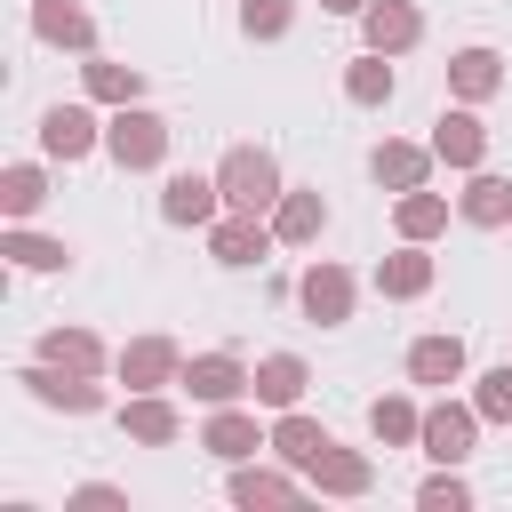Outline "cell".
Segmentation results:
<instances>
[{"label":"cell","mask_w":512,"mask_h":512,"mask_svg":"<svg viewBox=\"0 0 512 512\" xmlns=\"http://www.w3.org/2000/svg\"><path fill=\"white\" fill-rule=\"evenodd\" d=\"M216 184H224V208H248V216H264V208H280V160L264 152V144H232L224 160H216Z\"/></svg>","instance_id":"6da1fadb"},{"label":"cell","mask_w":512,"mask_h":512,"mask_svg":"<svg viewBox=\"0 0 512 512\" xmlns=\"http://www.w3.org/2000/svg\"><path fill=\"white\" fill-rule=\"evenodd\" d=\"M104 152H112L120 168H160V160H168V120L144 112V104H120V112L104 120Z\"/></svg>","instance_id":"7a4b0ae2"},{"label":"cell","mask_w":512,"mask_h":512,"mask_svg":"<svg viewBox=\"0 0 512 512\" xmlns=\"http://www.w3.org/2000/svg\"><path fill=\"white\" fill-rule=\"evenodd\" d=\"M16 384H24L40 408H64V416H96V408H104V392H96L88 376L56 368V360H32V368H16Z\"/></svg>","instance_id":"3957f363"},{"label":"cell","mask_w":512,"mask_h":512,"mask_svg":"<svg viewBox=\"0 0 512 512\" xmlns=\"http://www.w3.org/2000/svg\"><path fill=\"white\" fill-rule=\"evenodd\" d=\"M96 144H104V128H96L88 104H48V112H40V152H48V160H88Z\"/></svg>","instance_id":"277c9868"},{"label":"cell","mask_w":512,"mask_h":512,"mask_svg":"<svg viewBox=\"0 0 512 512\" xmlns=\"http://www.w3.org/2000/svg\"><path fill=\"white\" fill-rule=\"evenodd\" d=\"M248 376H256V368H240L232 352H200V360H184V376H176V384H184L200 408H232V400L248 392Z\"/></svg>","instance_id":"5b68a950"},{"label":"cell","mask_w":512,"mask_h":512,"mask_svg":"<svg viewBox=\"0 0 512 512\" xmlns=\"http://www.w3.org/2000/svg\"><path fill=\"white\" fill-rule=\"evenodd\" d=\"M472 432H480V408H456V400H440V408H424V432H416V448H424L432 464H464V456H472Z\"/></svg>","instance_id":"8992f818"},{"label":"cell","mask_w":512,"mask_h":512,"mask_svg":"<svg viewBox=\"0 0 512 512\" xmlns=\"http://www.w3.org/2000/svg\"><path fill=\"white\" fill-rule=\"evenodd\" d=\"M272 240H280V232H272L264 216H248V208H232V216H216V232H208V248H216V264H232V272H240V264H264V256H272Z\"/></svg>","instance_id":"52a82bcc"},{"label":"cell","mask_w":512,"mask_h":512,"mask_svg":"<svg viewBox=\"0 0 512 512\" xmlns=\"http://www.w3.org/2000/svg\"><path fill=\"white\" fill-rule=\"evenodd\" d=\"M296 304H304L320 328H344V320H352V272H344V264H312V272L296 280Z\"/></svg>","instance_id":"ba28073f"},{"label":"cell","mask_w":512,"mask_h":512,"mask_svg":"<svg viewBox=\"0 0 512 512\" xmlns=\"http://www.w3.org/2000/svg\"><path fill=\"white\" fill-rule=\"evenodd\" d=\"M216 208H224V184L216 176H168V192H160V216L168 224H216Z\"/></svg>","instance_id":"9c48e42d"},{"label":"cell","mask_w":512,"mask_h":512,"mask_svg":"<svg viewBox=\"0 0 512 512\" xmlns=\"http://www.w3.org/2000/svg\"><path fill=\"white\" fill-rule=\"evenodd\" d=\"M120 376H128V392H160V384H176V376H184V360H176V344H168V336H136V344L120 352Z\"/></svg>","instance_id":"30bf717a"},{"label":"cell","mask_w":512,"mask_h":512,"mask_svg":"<svg viewBox=\"0 0 512 512\" xmlns=\"http://www.w3.org/2000/svg\"><path fill=\"white\" fill-rule=\"evenodd\" d=\"M360 16H368V48H376V56H400V48L424 40V16H416L408 0H368Z\"/></svg>","instance_id":"8fae6325"},{"label":"cell","mask_w":512,"mask_h":512,"mask_svg":"<svg viewBox=\"0 0 512 512\" xmlns=\"http://www.w3.org/2000/svg\"><path fill=\"white\" fill-rule=\"evenodd\" d=\"M456 376H464V336H416V344H408V384L448 392Z\"/></svg>","instance_id":"7c38bea8"},{"label":"cell","mask_w":512,"mask_h":512,"mask_svg":"<svg viewBox=\"0 0 512 512\" xmlns=\"http://www.w3.org/2000/svg\"><path fill=\"white\" fill-rule=\"evenodd\" d=\"M304 384H312V368H304L296 352H272V360H256L248 400H264V408H296V400H304Z\"/></svg>","instance_id":"4fadbf2b"},{"label":"cell","mask_w":512,"mask_h":512,"mask_svg":"<svg viewBox=\"0 0 512 512\" xmlns=\"http://www.w3.org/2000/svg\"><path fill=\"white\" fill-rule=\"evenodd\" d=\"M200 448H208V456H224V464H248V456H256V448H272V440L256 432V416H248V408H216V416H208V432H200Z\"/></svg>","instance_id":"5bb4252c"},{"label":"cell","mask_w":512,"mask_h":512,"mask_svg":"<svg viewBox=\"0 0 512 512\" xmlns=\"http://www.w3.org/2000/svg\"><path fill=\"white\" fill-rule=\"evenodd\" d=\"M272 448H280V464L288 472H312L336 440H328V424H312V416H296V408H280V424H272Z\"/></svg>","instance_id":"9a60e30c"},{"label":"cell","mask_w":512,"mask_h":512,"mask_svg":"<svg viewBox=\"0 0 512 512\" xmlns=\"http://www.w3.org/2000/svg\"><path fill=\"white\" fill-rule=\"evenodd\" d=\"M480 152H488V128H480L472 112H440V120H432V160H448V168H480Z\"/></svg>","instance_id":"2e32d148"},{"label":"cell","mask_w":512,"mask_h":512,"mask_svg":"<svg viewBox=\"0 0 512 512\" xmlns=\"http://www.w3.org/2000/svg\"><path fill=\"white\" fill-rule=\"evenodd\" d=\"M448 88H456L464 104L496 96V88H504V56H496V48H456V56H448Z\"/></svg>","instance_id":"e0dca14e"},{"label":"cell","mask_w":512,"mask_h":512,"mask_svg":"<svg viewBox=\"0 0 512 512\" xmlns=\"http://www.w3.org/2000/svg\"><path fill=\"white\" fill-rule=\"evenodd\" d=\"M120 432H128V440H144V448H168V440L184 432V416H176L160 392H136V400L120 408Z\"/></svg>","instance_id":"ac0fdd59"},{"label":"cell","mask_w":512,"mask_h":512,"mask_svg":"<svg viewBox=\"0 0 512 512\" xmlns=\"http://www.w3.org/2000/svg\"><path fill=\"white\" fill-rule=\"evenodd\" d=\"M312 488H320V496H368V488H376V464H368L360 448H328V456L312 464Z\"/></svg>","instance_id":"d6986e66"},{"label":"cell","mask_w":512,"mask_h":512,"mask_svg":"<svg viewBox=\"0 0 512 512\" xmlns=\"http://www.w3.org/2000/svg\"><path fill=\"white\" fill-rule=\"evenodd\" d=\"M32 32H40L48 48H96L88 8H72V0H32Z\"/></svg>","instance_id":"ffe728a7"},{"label":"cell","mask_w":512,"mask_h":512,"mask_svg":"<svg viewBox=\"0 0 512 512\" xmlns=\"http://www.w3.org/2000/svg\"><path fill=\"white\" fill-rule=\"evenodd\" d=\"M320 224H328V200H320V192H280L272 232H280L288 248H312V240H320Z\"/></svg>","instance_id":"44dd1931"},{"label":"cell","mask_w":512,"mask_h":512,"mask_svg":"<svg viewBox=\"0 0 512 512\" xmlns=\"http://www.w3.org/2000/svg\"><path fill=\"white\" fill-rule=\"evenodd\" d=\"M464 224H480V232H496V224H512V184L504 176H488V168H472V184H464Z\"/></svg>","instance_id":"7402d4cb"},{"label":"cell","mask_w":512,"mask_h":512,"mask_svg":"<svg viewBox=\"0 0 512 512\" xmlns=\"http://www.w3.org/2000/svg\"><path fill=\"white\" fill-rule=\"evenodd\" d=\"M40 360H56V368H72V376H96V368H104V344H96L88 328H48V336H40Z\"/></svg>","instance_id":"603a6c76"},{"label":"cell","mask_w":512,"mask_h":512,"mask_svg":"<svg viewBox=\"0 0 512 512\" xmlns=\"http://www.w3.org/2000/svg\"><path fill=\"white\" fill-rule=\"evenodd\" d=\"M376 288H384V296H424V288H432V256L408 240L400 256H384V264H376Z\"/></svg>","instance_id":"cb8c5ba5"},{"label":"cell","mask_w":512,"mask_h":512,"mask_svg":"<svg viewBox=\"0 0 512 512\" xmlns=\"http://www.w3.org/2000/svg\"><path fill=\"white\" fill-rule=\"evenodd\" d=\"M344 96H352V104H368V112H376V104H392V56H376V48H368V56H352Z\"/></svg>","instance_id":"d4e9b609"},{"label":"cell","mask_w":512,"mask_h":512,"mask_svg":"<svg viewBox=\"0 0 512 512\" xmlns=\"http://www.w3.org/2000/svg\"><path fill=\"white\" fill-rule=\"evenodd\" d=\"M376 184H392V192H416L424 184V168H432V152H416V144H376Z\"/></svg>","instance_id":"484cf974"},{"label":"cell","mask_w":512,"mask_h":512,"mask_svg":"<svg viewBox=\"0 0 512 512\" xmlns=\"http://www.w3.org/2000/svg\"><path fill=\"white\" fill-rule=\"evenodd\" d=\"M368 432H376L384 448H408V440L424 432V416H416V408H408L400 392H384V400H368Z\"/></svg>","instance_id":"4316f807"},{"label":"cell","mask_w":512,"mask_h":512,"mask_svg":"<svg viewBox=\"0 0 512 512\" xmlns=\"http://www.w3.org/2000/svg\"><path fill=\"white\" fill-rule=\"evenodd\" d=\"M80 80H88L96 104H136V96H144V72H136V64H104V56H96Z\"/></svg>","instance_id":"83f0119b"},{"label":"cell","mask_w":512,"mask_h":512,"mask_svg":"<svg viewBox=\"0 0 512 512\" xmlns=\"http://www.w3.org/2000/svg\"><path fill=\"white\" fill-rule=\"evenodd\" d=\"M40 200H48V176H40L32 160H16V168L0 176V208H8V224H24V216H32Z\"/></svg>","instance_id":"f1b7e54d"},{"label":"cell","mask_w":512,"mask_h":512,"mask_svg":"<svg viewBox=\"0 0 512 512\" xmlns=\"http://www.w3.org/2000/svg\"><path fill=\"white\" fill-rule=\"evenodd\" d=\"M432 232H448V200L440 192H400V240H432Z\"/></svg>","instance_id":"f546056e"},{"label":"cell","mask_w":512,"mask_h":512,"mask_svg":"<svg viewBox=\"0 0 512 512\" xmlns=\"http://www.w3.org/2000/svg\"><path fill=\"white\" fill-rule=\"evenodd\" d=\"M288 496H296L288 472H264V464H240V472H232V504H248V512H256V504H288Z\"/></svg>","instance_id":"4dcf8cb0"},{"label":"cell","mask_w":512,"mask_h":512,"mask_svg":"<svg viewBox=\"0 0 512 512\" xmlns=\"http://www.w3.org/2000/svg\"><path fill=\"white\" fill-rule=\"evenodd\" d=\"M0 256H16L24 272H64V264H72V248H64V240H40V232H8Z\"/></svg>","instance_id":"1f68e13d"},{"label":"cell","mask_w":512,"mask_h":512,"mask_svg":"<svg viewBox=\"0 0 512 512\" xmlns=\"http://www.w3.org/2000/svg\"><path fill=\"white\" fill-rule=\"evenodd\" d=\"M296 24V0H240V32L248 40H280Z\"/></svg>","instance_id":"d6a6232c"},{"label":"cell","mask_w":512,"mask_h":512,"mask_svg":"<svg viewBox=\"0 0 512 512\" xmlns=\"http://www.w3.org/2000/svg\"><path fill=\"white\" fill-rule=\"evenodd\" d=\"M472 408H480V424H512V360L480 376V392H472Z\"/></svg>","instance_id":"836d02e7"},{"label":"cell","mask_w":512,"mask_h":512,"mask_svg":"<svg viewBox=\"0 0 512 512\" xmlns=\"http://www.w3.org/2000/svg\"><path fill=\"white\" fill-rule=\"evenodd\" d=\"M416 504H424V512H464V504H472V488L456 480V464H440V472L416 488Z\"/></svg>","instance_id":"e575fe53"},{"label":"cell","mask_w":512,"mask_h":512,"mask_svg":"<svg viewBox=\"0 0 512 512\" xmlns=\"http://www.w3.org/2000/svg\"><path fill=\"white\" fill-rule=\"evenodd\" d=\"M72 504H120V488L112 480H88V488H72Z\"/></svg>","instance_id":"d590c367"},{"label":"cell","mask_w":512,"mask_h":512,"mask_svg":"<svg viewBox=\"0 0 512 512\" xmlns=\"http://www.w3.org/2000/svg\"><path fill=\"white\" fill-rule=\"evenodd\" d=\"M320 8H328V16H360L368 0H320Z\"/></svg>","instance_id":"8d00e7d4"}]
</instances>
